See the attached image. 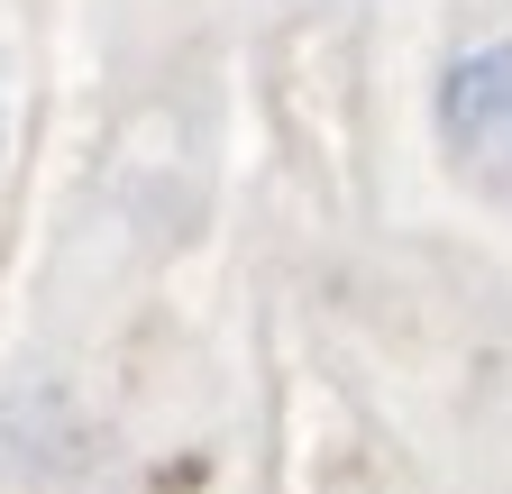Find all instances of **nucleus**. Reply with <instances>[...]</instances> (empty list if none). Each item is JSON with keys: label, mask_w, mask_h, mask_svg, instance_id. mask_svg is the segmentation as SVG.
Returning <instances> with one entry per match:
<instances>
[{"label": "nucleus", "mask_w": 512, "mask_h": 494, "mask_svg": "<svg viewBox=\"0 0 512 494\" xmlns=\"http://www.w3.org/2000/svg\"><path fill=\"white\" fill-rule=\"evenodd\" d=\"M439 138L458 147V156L512 147V37L448 65V83H439Z\"/></svg>", "instance_id": "f257e3e1"}]
</instances>
